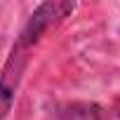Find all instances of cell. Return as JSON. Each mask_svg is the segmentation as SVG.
I'll list each match as a JSON object with an SVG mask.
<instances>
[{"label": "cell", "mask_w": 120, "mask_h": 120, "mask_svg": "<svg viewBox=\"0 0 120 120\" xmlns=\"http://www.w3.org/2000/svg\"><path fill=\"white\" fill-rule=\"evenodd\" d=\"M73 10H75V3H42L31 14L28 24L19 33L3 71H0V120H5L7 113L12 111V104H14L17 90L21 85V75L26 71L31 49L38 45V40L52 26H56L61 19H66Z\"/></svg>", "instance_id": "1"}, {"label": "cell", "mask_w": 120, "mask_h": 120, "mask_svg": "<svg viewBox=\"0 0 120 120\" xmlns=\"http://www.w3.org/2000/svg\"><path fill=\"white\" fill-rule=\"evenodd\" d=\"M42 120H106V108L94 101H66L52 106Z\"/></svg>", "instance_id": "2"}, {"label": "cell", "mask_w": 120, "mask_h": 120, "mask_svg": "<svg viewBox=\"0 0 120 120\" xmlns=\"http://www.w3.org/2000/svg\"><path fill=\"white\" fill-rule=\"evenodd\" d=\"M106 120H120V99H115L113 106L106 111Z\"/></svg>", "instance_id": "3"}]
</instances>
